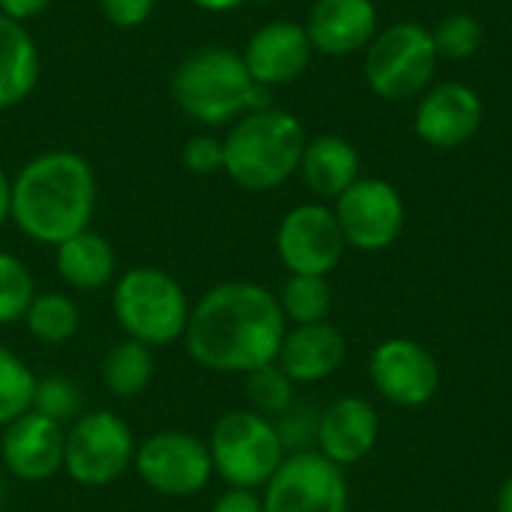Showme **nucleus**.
I'll list each match as a JSON object with an SVG mask.
<instances>
[{"instance_id":"obj_1","label":"nucleus","mask_w":512,"mask_h":512,"mask_svg":"<svg viewBox=\"0 0 512 512\" xmlns=\"http://www.w3.org/2000/svg\"><path fill=\"white\" fill-rule=\"evenodd\" d=\"M285 330L273 291L258 282H222L192 306L183 345L201 369L249 375L276 363Z\"/></svg>"},{"instance_id":"obj_2","label":"nucleus","mask_w":512,"mask_h":512,"mask_svg":"<svg viewBox=\"0 0 512 512\" xmlns=\"http://www.w3.org/2000/svg\"><path fill=\"white\" fill-rule=\"evenodd\" d=\"M96 210V174L72 150H48L30 159L12 180V213L24 237L60 246L90 228Z\"/></svg>"},{"instance_id":"obj_3","label":"nucleus","mask_w":512,"mask_h":512,"mask_svg":"<svg viewBox=\"0 0 512 512\" xmlns=\"http://www.w3.org/2000/svg\"><path fill=\"white\" fill-rule=\"evenodd\" d=\"M222 171L249 192H270L300 171L306 132L300 120L282 108L243 114L228 138Z\"/></svg>"},{"instance_id":"obj_4","label":"nucleus","mask_w":512,"mask_h":512,"mask_svg":"<svg viewBox=\"0 0 512 512\" xmlns=\"http://www.w3.org/2000/svg\"><path fill=\"white\" fill-rule=\"evenodd\" d=\"M111 312L126 339L147 348L183 342L192 303L183 285L159 267H132L114 279Z\"/></svg>"},{"instance_id":"obj_5","label":"nucleus","mask_w":512,"mask_h":512,"mask_svg":"<svg viewBox=\"0 0 512 512\" xmlns=\"http://www.w3.org/2000/svg\"><path fill=\"white\" fill-rule=\"evenodd\" d=\"M255 81L243 63V54L204 45L192 51L171 78L174 102L183 114L204 126H222L249 111V93Z\"/></svg>"},{"instance_id":"obj_6","label":"nucleus","mask_w":512,"mask_h":512,"mask_svg":"<svg viewBox=\"0 0 512 512\" xmlns=\"http://www.w3.org/2000/svg\"><path fill=\"white\" fill-rule=\"evenodd\" d=\"M207 447L216 477L231 489H264L285 462L273 420L252 408L222 414L210 429Z\"/></svg>"},{"instance_id":"obj_7","label":"nucleus","mask_w":512,"mask_h":512,"mask_svg":"<svg viewBox=\"0 0 512 512\" xmlns=\"http://www.w3.org/2000/svg\"><path fill=\"white\" fill-rule=\"evenodd\" d=\"M438 60L441 57L432 30L417 21H399L375 33V39L369 42L366 81L381 99L405 102L417 93H426Z\"/></svg>"},{"instance_id":"obj_8","label":"nucleus","mask_w":512,"mask_h":512,"mask_svg":"<svg viewBox=\"0 0 512 512\" xmlns=\"http://www.w3.org/2000/svg\"><path fill=\"white\" fill-rule=\"evenodd\" d=\"M138 441L114 411H84L66 426L63 474L84 489L117 483L135 462Z\"/></svg>"},{"instance_id":"obj_9","label":"nucleus","mask_w":512,"mask_h":512,"mask_svg":"<svg viewBox=\"0 0 512 512\" xmlns=\"http://www.w3.org/2000/svg\"><path fill=\"white\" fill-rule=\"evenodd\" d=\"M132 468L147 489L165 498H192L216 477L207 441L180 429L144 438L135 450Z\"/></svg>"},{"instance_id":"obj_10","label":"nucleus","mask_w":512,"mask_h":512,"mask_svg":"<svg viewBox=\"0 0 512 512\" xmlns=\"http://www.w3.org/2000/svg\"><path fill=\"white\" fill-rule=\"evenodd\" d=\"M264 512H348L351 492L345 471L318 450L285 456L261 492Z\"/></svg>"},{"instance_id":"obj_11","label":"nucleus","mask_w":512,"mask_h":512,"mask_svg":"<svg viewBox=\"0 0 512 512\" xmlns=\"http://www.w3.org/2000/svg\"><path fill=\"white\" fill-rule=\"evenodd\" d=\"M336 222L345 246L357 252L390 249L405 228V201L393 183L381 177H360L336 198Z\"/></svg>"},{"instance_id":"obj_12","label":"nucleus","mask_w":512,"mask_h":512,"mask_svg":"<svg viewBox=\"0 0 512 512\" xmlns=\"http://www.w3.org/2000/svg\"><path fill=\"white\" fill-rule=\"evenodd\" d=\"M345 249L336 213L324 204H300L276 228V255L291 276H330Z\"/></svg>"},{"instance_id":"obj_13","label":"nucleus","mask_w":512,"mask_h":512,"mask_svg":"<svg viewBox=\"0 0 512 512\" xmlns=\"http://www.w3.org/2000/svg\"><path fill=\"white\" fill-rule=\"evenodd\" d=\"M372 387L396 408H423L441 387L435 354L408 336L384 339L369 357Z\"/></svg>"},{"instance_id":"obj_14","label":"nucleus","mask_w":512,"mask_h":512,"mask_svg":"<svg viewBox=\"0 0 512 512\" xmlns=\"http://www.w3.org/2000/svg\"><path fill=\"white\" fill-rule=\"evenodd\" d=\"M66 426L27 411L9 426L0 438V462L21 483H45L63 471Z\"/></svg>"},{"instance_id":"obj_15","label":"nucleus","mask_w":512,"mask_h":512,"mask_svg":"<svg viewBox=\"0 0 512 512\" xmlns=\"http://www.w3.org/2000/svg\"><path fill=\"white\" fill-rule=\"evenodd\" d=\"M480 123H483V102L477 90L459 81H444L423 93L414 132L429 147L453 150L471 141Z\"/></svg>"},{"instance_id":"obj_16","label":"nucleus","mask_w":512,"mask_h":512,"mask_svg":"<svg viewBox=\"0 0 512 512\" xmlns=\"http://www.w3.org/2000/svg\"><path fill=\"white\" fill-rule=\"evenodd\" d=\"M312 42L303 24L297 21H270L252 33L243 51V63L255 84L279 87L300 78L312 60Z\"/></svg>"},{"instance_id":"obj_17","label":"nucleus","mask_w":512,"mask_h":512,"mask_svg":"<svg viewBox=\"0 0 512 512\" xmlns=\"http://www.w3.org/2000/svg\"><path fill=\"white\" fill-rule=\"evenodd\" d=\"M381 420L372 402L360 396H342L321 411L318 453L342 471L360 465L378 444Z\"/></svg>"},{"instance_id":"obj_18","label":"nucleus","mask_w":512,"mask_h":512,"mask_svg":"<svg viewBox=\"0 0 512 512\" xmlns=\"http://www.w3.org/2000/svg\"><path fill=\"white\" fill-rule=\"evenodd\" d=\"M348 357V342L330 321L297 324L285 330L276 366L294 384H321L333 378Z\"/></svg>"},{"instance_id":"obj_19","label":"nucleus","mask_w":512,"mask_h":512,"mask_svg":"<svg viewBox=\"0 0 512 512\" xmlns=\"http://www.w3.org/2000/svg\"><path fill=\"white\" fill-rule=\"evenodd\" d=\"M303 27L315 51L345 57L369 48L378 33V9L375 0H315Z\"/></svg>"},{"instance_id":"obj_20","label":"nucleus","mask_w":512,"mask_h":512,"mask_svg":"<svg viewBox=\"0 0 512 512\" xmlns=\"http://www.w3.org/2000/svg\"><path fill=\"white\" fill-rule=\"evenodd\" d=\"M300 177L318 198H339L360 180V153L342 135H318L306 141L300 159Z\"/></svg>"},{"instance_id":"obj_21","label":"nucleus","mask_w":512,"mask_h":512,"mask_svg":"<svg viewBox=\"0 0 512 512\" xmlns=\"http://www.w3.org/2000/svg\"><path fill=\"white\" fill-rule=\"evenodd\" d=\"M54 267L60 279L75 291H99L117 279L114 246L90 228L54 246Z\"/></svg>"},{"instance_id":"obj_22","label":"nucleus","mask_w":512,"mask_h":512,"mask_svg":"<svg viewBox=\"0 0 512 512\" xmlns=\"http://www.w3.org/2000/svg\"><path fill=\"white\" fill-rule=\"evenodd\" d=\"M39 81V51L27 27L0 12V111L24 102Z\"/></svg>"},{"instance_id":"obj_23","label":"nucleus","mask_w":512,"mask_h":512,"mask_svg":"<svg viewBox=\"0 0 512 512\" xmlns=\"http://www.w3.org/2000/svg\"><path fill=\"white\" fill-rule=\"evenodd\" d=\"M156 363H153V348L135 342V339H120L108 348L102 360V384L111 396L117 399H135L141 396L150 381H153Z\"/></svg>"},{"instance_id":"obj_24","label":"nucleus","mask_w":512,"mask_h":512,"mask_svg":"<svg viewBox=\"0 0 512 512\" xmlns=\"http://www.w3.org/2000/svg\"><path fill=\"white\" fill-rule=\"evenodd\" d=\"M24 327L42 345H63L78 336L81 309L63 291H36V297L24 315Z\"/></svg>"},{"instance_id":"obj_25","label":"nucleus","mask_w":512,"mask_h":512,"mask_svg":"<svg viewBox=\"0 0 512 512\" xmlns=\"http://www.w3.org/2000/svg\"><path fill=\"white\" fill-rule=\"evenodd\" d=\"M276 300L291 327L318 324V321L330 318L333 288H330L327 276H288L282 291L276 294Z\"/></svg>"},{"instance_id":"obj_26","label":"nucleus","mask_w":512,"mask_h":512,"mask_svg":"<svg viewBox=\"0 0 512 512\" xmlns=\"http://www.w3.org/2000/svg\"><path fill=\"white\" fill-rule=\"evenodd\" d=\"M33 390L36 375L30 372V366L15 351L0 345V429L30 411Z\"/></svg>"},{"instance_id":"obj_27","label":"nucleus","mask_w":512,"mask_h":512,"mask_svg":"<svg viewBox=\"0 0 512 512\" xmlns=\"http://www.w3.org/2000/svg\"><path fill=\"white\" fill-rule=\"evenodd\" d=\"M33 297L36 285L27 264L12 252H0V327L24 321Z\"/></svg>"},{"instance_id":"obj_28","label":"nucleus","mask_w":512,"mask_h":512,"mask_svg":"<svg viewBox=\"0 0 512 512\" xmlns=\"http://www.w3.org/2000/svg\"><path fill=\"white\" fill-rule=\"evenodd\" d=\"M30 411H36V414H42L60 426H69L84 414V393L75 381L60 378V375L36 378Z\"/></svg>"},{"instance_id":"obj_29","label":"nucleus","mask_w":512,"mask_h":512,"mask_svg":"<svg viewBox=\"0 0 512 512\" xmlns=\"http://www.w3.org/2000/svg\"><path fill=\"white\" fill-rule=\"evenodd\" d=\"M297 384L276 366H261L255 372L246 375V396L252 402V411L264 414V417H279L294 399H297Z\"/></svg>"},{"instance_id":"obj_30","label":"nucleus","mask_w":512,"mask_h":512,"mask_svg":"<svg viewBox=\"0 0 512 512\" xmlns=\"http://www.w3.org/2000/svg\"><path fill=\"white\" fill-rule=\"evenodd\" d=\"M276 435L282 441L285 456L312 453L318 450V429H321V408L312 402H291L279 417H273Z\"/></svg>"},{"instance_id":"obj_31","label":"nucleus","mask_w":512,"mask_h":512,"mask_svg":"<svg viewBox=\"0 0 512 512\" xmlns=\"http://www.w3.org/2000/svg\"><path fill=\"white\" fill-rule=\"evenodd\" d=\"M438 57L444 60H465L474 57L483 45V24L480 18L468 15V12H456L447 15L435 30H432Z\"/></svg>"},{"instance_id":"obj_32","label":"nucleus","mask_w":512,"mask_h":512,"mask_svg":"<svg viewBox=\"0 0 512 512\" xmlns=\"http://www.w3.org/2000/svg\"><path fill=\"white\" fill-rule=\"evenodd\" d=\"M180 159H183V165H186L192 174L207 177V174L222 171V165H225V147H222V141L213 138V135H195V138H189V141L183 144Z\"/></svg>"},{"instance_id":"obj_33","label":"nucleus","mask_w":512,"mask_h":512,"mask_svg":"<svg viewBox=\"0 0 512 512\" xmlns=\"http://www.w3.org/2000/svg\"><path fill=\"white\" fill-rule=\"evenodd\" d=\"M102 3V12L105 18L114 24V27H138L150 18L156 0H99Z\"/></svg>"},{"instance_id":"obj_34","label":"nucleus","mask_w":512,"mask_h":512,"mask_svg":"<svg viewBox=\"0 0 512 512\" xmlns=\"http://www.w3.org/2000/svg\"><path fill=\"white\" fill-rule=\"evenodd\" d=\"M210 512H264V501L255 489H225Z\"/></svg>"},{"instance_id":"obj_35","label":"nucleus","mask_w":512,"mask_h":512,"mask_svg":"<svg viewBox=\"0 0 512 512\" xmlns=\"http://www.w3.org/2000/svg\"><path fill=\"white\" fill-rule=\"evenodd\" d=\"M51 0H0V12L15 18V21H27V18H36L48 9Z\"/></svg>"},{"instance_id":"obj_36","label":"nucleus","mask_w":512,"mask_h":512,"mask_svg":"<svg viewBox=\"0 0 512 512\" xmlns=\"http://www.w3.org/2000/svg\"><path fill=\"white\" fill-rule=\"evenodd\" d=\"M9 213H12V180L0 168V225L9 219Z\"/></svg>"},{"instance_id":"obj_37","label":"nucleus","mask_w":512,"mask_h":512,"mask_svg":"<svg viewBox=\"0 0 512 512\" xmlns=\"http://www.w3.org/2000/svg\"><path fill=\"white\" fill-rule=\"evenodd\" d=\"M192 3L207 9V12H228V9H237L243 0H192Z\"/></svg>"},{"instance_id":"obj_38","label":"nucleus","mask_w":512,"mask_h":512,"mask_svg":"<svg viewBox=\"0 0 512 512\" xmlns=\"http://www.w3.org/2000/svg\"><path fill=\"white\" fill-rule=\"evenodd\" d=\"M498 512H512V474L498 489Z\"/></svg>"},{"instance_id":"obj_39","label":"nucleus","mask_w":512,"mask_h":512,"mask_svg":"<svg viewBox=\"0 0 512 512\" xmlns=\"http://www.w3.org/2000/svg\"><path fill=\"white\" fill-rule=\"evenodd\" d=\"M3 504H6V483H3V474H0V512H3Z\"/></svg>"},{"instance_id":"obj_40","label":"nucleus","mask_w":512,"mask_h":512,"mask_svg":"<svg viewBox=\"0 0 512 512\" xmlns=\"http://www.w3.org/2000/svg\"><path fill=\"white\" fill-rule=\"evenodd\" d=\"M255 3H267V0H255Z\"/></svg>"}]
</instances>
